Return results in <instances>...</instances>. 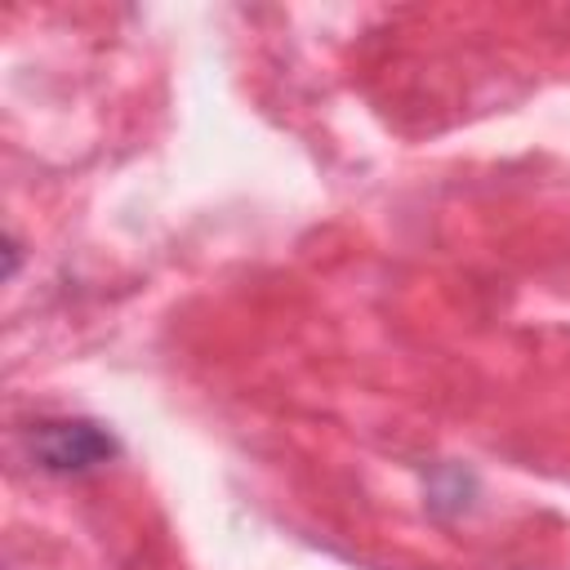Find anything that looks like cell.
Returning <instances> with one entry per match:
<instances>
[{
    "label": "cell",
    "instance_id": "6da1fadb",
    "mask_svg": "<svg viewBox=\"0 0 570 570\" xmlns=\"http://www.w3.org/2000/svg\"><path fill=\"white\" fill-rule=\"evenodd\" d=\"M116 450H120L116 436L94 419H49L31 432V454L53 476L94 472L107 459H116Z\"/></svg>",
    "mask_w": 570,
    "mask_h": 570
}]
</instances>
